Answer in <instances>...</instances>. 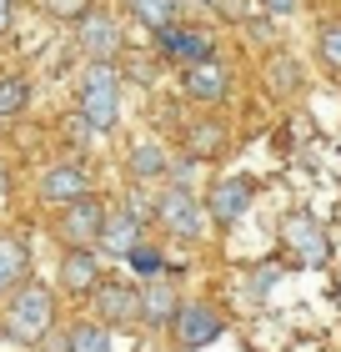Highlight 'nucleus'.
Masks as SVG:
<instances>
[{"label": "nucleus", "instance_id": "1", "mask_svg": "<svg viewBox=\"0 0 341 352\" xmlns=\"http://www.w3.org/2000/svg\"><path fill=\"white\" fill-rule=\"evenodd\" d=\"M51 327H56V297H51V287L21 282L10 292V307H5V332L15 342H40Z\"/></svg>", "mask_w": 341, "mask_h": 352}, {"label": "nucleus", "instance_id": "2", "mask_svg": "<svg viewBox=\"0 0 341 352\" xmlns=\"http://www.w3.org/2000/svg\"><path fill=\"white\" fill-rule=\"evenodd\" d=\"M80 121L91 131H110L121 121V91H116V76H110V60H95L91 76L80 81Z\"/></svg>", "mask_w": 341, "mask_h": 352}, {"label": "nucleus", "instance_id": "3", "mask_svg": "<svg viewBox=\"0 0 341 352\" xmlns=\"http://www.w3.org/2000/svg\"><path fill=\"white\" fill-rule=\"evenodd\" d=\"M171 332H176V342H181V352H201L226 332V322H221V312L211 307V302H181L176 317H171Z\"/></svg>", "mask_w": 341, "mask_h": 352}, {"label": "nucleus", "instance_id": "4", "mask_svg": "<svg viewBox=\"0 0 341 352\" xmlns=\"http://www.w3.org/2000/svg\"><path fill=\"white\" fill-rule=\"evenodd\" d=\"M156 221H161V227H166L171 236H181V242H196V236L206 232V212H201V201L191 197L186 186L161 191V201H156Z\"/></svg>", "mask_w": 341, "mask_h": 352}, {"label": "nucleus", "instance_id": "5", "mask_svg": "<svg viewBox=\"0 0 341 352\" xmlns=\"http://www.w3.org/2000/svg\"><path fill=\"white\" fill-rule=\"evenodd\" d=\"M101 227H106V206L95 197H80L71 206H60V242L66 247H95L101 242Z\"/></svg>", "mask_w": 341, "mask_h": 352}, {"label": "nucleus", "instance_id": "6", "mask_svg": "<svg viewBox=\"0 0 341 352\" xmlns=\"http://www.w3.org/2000/svg\"><path fill=\"white\" fill-rule=\"evenodd\" d=\"M251 201H256V186L246 182V176H226V182L211 186V206H206V217L216 221V227H231V221H241L251 212Z\"/></svg>", "mask_w": 341, "mask_h": 352}, {"label": "nucleus", "instance_id": "7", "mask_svg": "<svg viewBox=\"0 0 341 352\" xmlns=\"http://www.w3.org/2000/svg\"><path fill=\"white\" fill-rule=\"evenodd\" d=\"M91 307L106 327H121V322H136L141 317V292L136 287H121V282H95L91 287Z\"/></svg>", "mask_w": 341, "mask_h": 352}, {"label": "nucleus", "instance_id": "8", "mask_svg": "<svg viewBox=\"0 0 341 352\" xmlns=\"http://www.w3.org/2000/svg\"><path fill=\"white\" fill-rule=\"evenodd\" d=\"M181 86L191 101H206V106H216L226 86H231V76H226V66L216 56H196V60H186V76H181Z\"/></svg>", "mask_w": 341, "mask_h": 352}, {"label": "nucleus", "instance_id": "9", "mask_svg": "<svg viewBox=\"0 0 341 352\" xmlns=\"http://www.w3.org/2000/svg\"><path fill=\"white\" fill-rule=\"evenodd\" d=\"M75 25H80V51H86L91 60H110V56L121 51V25H116V15L86 10Z\"/></svg>", "mask_w": 341, "mask_h": 352}, {"label": "nucleus", "instance_id": "10", "mask_svg": "<svg viewBox=\"0 0 341 352\" xmlns=\"http://www.w3.org/2000/svg\"><path fill=\"white\" fill-rule=\"evenodd\" d=\"M80 197H91V176L80 166H51L40 176V201L45 206H71Z\"/></svg>", "mask_w": 341, "mask_h": 352}, {"label": "nucleus", "instance_id": "11", "mask_svg": "<svg viewBox=\"0 0 341 352\" xmlns=\"http://www.w3.org/2000/svg\"><path fill=\"white\" fill-rule=\"evenodd\" d=\"M286 242H291V252H296L301 267H321V262H327V252H331L327 247V232H321L311 217H291L286 221Z\"/></svg>", "mask_w": 341, "mask_h": 352}, {"label": "nucleus", "instance_id": "12", "mask_svg": "<svg viewBox=\"0 0 341 352\" xmlns=\"http://www.w3.org/2000/svg\"><path fill=\"white\" fill-rule=\"evenodd\" d=\"M176 287L166 282V277H145V287H141V322H151V327H166L171 317H176Z\"/></svg>", "mask_w": 341, "mask_h": 352}, {"label": "nucleus", "instance_id": "13", "mask_svg": "<svg viewBox=\"0 0 341 352\" xmlns=\"http://www.w3.org/2000/svg\"><path fill=\"white\" fill-rule=\"evenodd\" d=\"M60 282H66L71 292H91V287L101 282V257H95V247H71L66 262H60Z\"/></svg>", "mask_w": 341, "mask_h": 352}, {"label": "nucleus", "instance_id": "14", "mask_svg": "<svg viewBox=\"0 0 341 352\" xmlns=\"http://www.w3.org/2000/svg\"><path fill=\"white\" fill-rule=\"evenodd\" d=\"M21 282H30V252L21 236H0V297L15 292Z\"/></svg>", "mask_w": 341, "mask_h": 352}, {"label": "nucleus", "instance_id": "15", "mask_svg": "<svg viewBox=\"0 0 341 352\" xmlns=\"http://www.w3.org/2000/svg\"><path fill=\"white\" fill-rule=\"evenodd\" d=\"M141 242V217L136 212H126V217H106V227H101V242H95V247H106V252H121V257H126V252H131Z\"/></svg>", "mask_w": 341, "mask_h": 352}, {"label": "nucleus", "instance_id": "16", "mask_svg": "<svg viewBox=\"0 0 341 352\" xmlns=\"http://www.w3.org/2000/svg\"><path fill=\"white\" fill-rule=\"evenodd\" d=\"M126 166H131L136 182H151V176H161V171L171 166V156H166V146H161V141H136L131 156H126Z\"/></svg>", "mask_w": 341, "mask_h": 352}, {"label": "nucleus", "instance_id": "17", "mask_svg": "<svg viewBox=\"0 0 341 352\" xmlns=\"http://www.w3.org/2000/svg\"><path fill=\"white\" fill-rule=\"evenodd\" d=\"M66 352H116V347H110L106 322L95 317V322H80V327L66 332Z\"/></svg>", "mask_w": 341, "mask_h": 352}, {"label": "nucleus", "instance_id": "18", "mask_svg": "<svg viewBox=\"0 0 341 352\" xmlns=\"http://www.w3.org/2000/svg\"><path fill=\"white\" fill-rule=\"evenodd\" d=\"M156 36H161V51H166V56H181V60L211 56V45L201 36H186V30H156Z\"/></svg>", "mask_w": 341, "mask_h": 352}, {"label": "nucleus", "instance_id": "19", "mask_svg": "<svg viewBox=\"0 0 341 352\" xmlns=\"http://www.w3.org/2000/svg\"><path fill=\"white\" fill-rule=\"evenodd\" d=\"M186 146H191V156H221L226 151V126H191L186 131Z\"/></svg>", "mask_w": 341, "mask_h": 352}, {"label": "nucleus", "instance_id": "20", "mask_svg": "<svg viewBox=\"0 0 341 352\" xmlns=\"http://www.w3.org/2000/svg\"><path fill=\"white\" fill-rule=\"evenodd\" d=\"M131 10L145 30H166L176 21V0H131Z\"/></svg>", "mask_w": 341, "mask_h": 352}, {"label": "nucleus", "instance_id": "21", "mask_svg": "<svg viewBox=\"0 0 341 352\" xmlns=\"http://www.w3.org/2000/svg\"><path fill=\"white\" fill-rule=\"evenodd\" d=\"M25 101H30V86L21 81V76H0V121L21 116Z\"/></svg>", "mask_w": 341, "mask_h": 352}, {"label": "nucleus", "instance_id": "22", "mask_svg": "<svg viewBox=\"0 0 341 352\" xmlns=\"http://www.w3.org/2000/svg\"><path fill=\"white\" fill-rule=\"evenodd\" d=\"M316 56H321V66H327L331 76H341V25H327L316 36Z\"/></svg>", "mask_w": 341, "mask_h": 352}, {"label": "nucleus", "instance_id": "23", "mask_svg": "<svg viewBox=\"0 0 341 352\" xmlns=\"http://www.w3.org/2000/svg\"><path fill=\"white\" fill-rule=\"evenodd\" d=\"M266 76H271V86H276V91H281V96H291V91H296V86H301V71H296V60H286V56H276Z\"/></svg>", "mask_w": 341, "mask_h": 352}, {"label": "nucleus", "instance_id": "24", "mask_svg": "<svg viewBox=\"0 0 341 352\" xmlns=\"http://www.w3.org/2000/svg\"><path fill=\"white\" fill-rule=\"evenodd\" d=\"M126 262H131V272H141V277H161V267H166V262H161V252L141 247V242L126 252Z\"/></svg>", "mask_w": 341, "mask_h": 352}, {"label": "nucleus", "instance_id": "25", "mask_svg": "<svg viewBox=\"0 0 341 352\" xmlns=\"http://www.w3.org/2000/svg\"><path fill=\"white\" fill-rule=\"evenodd\" d=\"M45 10H51L56 21H80V15L91 10V0H45Z\"/></svg>", "mask_w": 341, "mask_h": 352}, {"label": "nucleus", "instance_id": "26", "mask_svg": "<svg viewBox=\"0 0 341 352\" xmlns=\"http://www.w3.org/2000/svg\"><path fill=\"white\" fill-rule=\"evenodd\" d=\"M261 6H266L271 15H291V10H296V6H301V0H261Z\"/></svg>", "mask_w": 341, "mask_h": 352}, {"label": "nucleus", "instance_id": "27", "mask_svg": "<svg viewBox=\"0 0 341 352\" xmlns=\"http://www.w3.org/2000/svg\"><path fill=\"white\" fill-rule=\"evenodd\" d=\"M10 30V0H0V36Z\"/></svg>", "mask_w": 341, "mask_h": 352}, {"label": "nucleus", "instance_id": "28", "mask_svg": "<svg viewBox=\"0 0 341 352\" xmlns=\"http://www.w3.org/2000/svg\"><path fill=\"white\" fill-rule=\"evenodd\" d=\"M45 352H66V338H51V347H45Z\"/></svg>", "mask_w": 341, "mask_h": 352}, {"label": "nucleus", "instance_id": "29", "mask_svg": "<svg viewBox=\"0 0 341 352\" xmlns=\"http://www.w3.org/2000/svg\"><path fill=\"white\" fill-rule=\"evenodd\" d=\"M5 186H10V176H5V166H0V197H5Z\"/></svg>", "mask_w": 341, "mask_h": 352}]
</instances>
